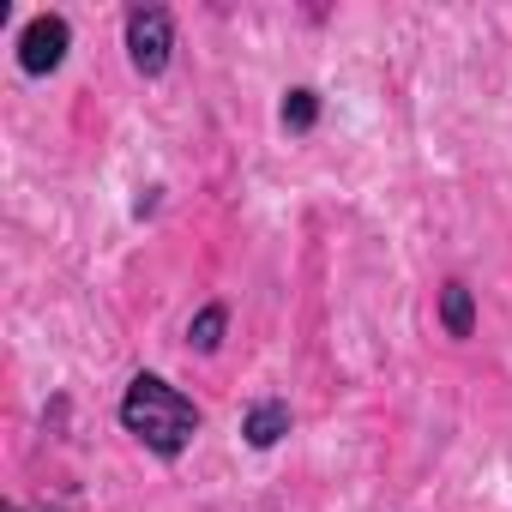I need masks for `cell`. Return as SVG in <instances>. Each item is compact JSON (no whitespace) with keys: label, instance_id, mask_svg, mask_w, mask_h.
<instances>
[{"label":"cell","instance_id":"obj_4","mask_svg":"<svg viewBox=\"0 0 512 512\" xmlns=\"http://www.w3.org/2000/svg\"><path fill=\"white\" fill-rule=\"evenodd\" d=\"M284 434H290V404H284V398H260V404L241 416V440H247L253 452H272Z\"/></svg>","mask_w":512,"mask_h":512},{"label":"cell","instance_id":"obj_1","mask_svg":"<svg viewBox=\"0 0 512 512\" xmlns=\"http://www.w3.org/2000/svg\"><path fill=\"white\" fill-rule=\"evenodd\" d=\"M121 428H127L145 452L181 458V452L193 446V434H199V410H193V398L175 392L163 374H133L127 392H121Z\"/></svg>","mask_w":512,"mask_h":512},{"label":"cell","instance_id":"obj_8","mask_svg":"<svg viewBox=\"0 0 512 512\" xmlns=\"http://www.w3.org/2000/svg\"><path fill=\"white\" fill-rule=\"evenodd\" d=\"M157 193H163V187H145V199L133 205V217H151V211H157Z\"/></svg>","mask_w":512,"mask_h":512},{"label":"cell","instance_id":"obj_7","mask_svg":"<svg viewBox=\"0 0 512 512\" xmlns=\"http://www.w3.org/2000/svg\"><path fill=\"white\" fill-rule=\"evenodd\" d=\"M314 121H320V91L296 85V91L284 97V127H290V133H314Z\"/></svg>","mask_w":512,"mask_h":512},{"label":"cell","instance_id":"obj_5","mask_svg":"<svg viewBox=\"0 0 512 512\" xmlns=\"http://www.w3.org/2000/svg\"><path fill=\"white\" fill-rule=\"evenodd\" d=\"M440 326H446V338H470L476 332V296H470L464 278L440 284Z\"/></svg>","mask_w":512,"mask_h":512},{"label":"cell","instance_id":"obj_3","mask_svg":"<svg viewBox=\"0 0 512 512\" xmlns=\"http://www.w3.org/2000/svg\"><path fill=\"white\" fill-rule=\"evenodd\" d=\"M67 49H73L67 13H37V19L19 31V67H25L31 79H49V73L67 61Z\"/></svg>","mask_w":512,"mask_h":512},{"label":"cell","instance_id":"obj_2","mask_svg":"<svg viewBox=\"0 0 512 512\" xmlns=\"http://www.w3.org/2000/svg\"><path fill=\"white\" fill-rule=\"evenodd\" d=\"M175 55V19L169 7H133L127 13V61L139 79H163Z\"/></svg>","mask_w":512,"mask_h":512},{"label":"cell","instance_id":"obj_6","mask_svg":"<svg viewBox=\"0 0 512 512\" xmlns=\"http://www.w3.org/2000/svg\"><path fill=\"white\" fill-rule=\"evenodd\" d=\"M223 332H229V308H223V302H205V308L187 320V344H193L199 356H217V350H223Z\"/></svg>","mask_w":512,"mask_h":512}]
</instances>
